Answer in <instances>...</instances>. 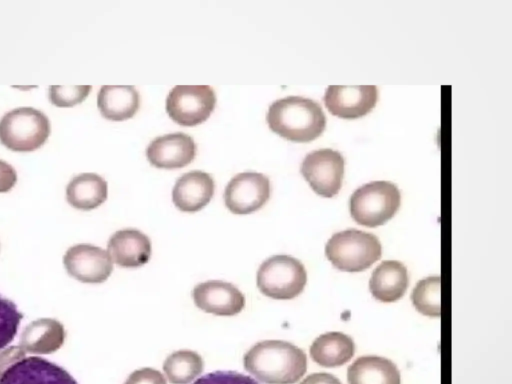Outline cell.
<instances>
[{"label":"cell","instance_id":"cell-1","mask_svg":"<svg viewBox=\"0 0 512 384\" xmlns=\"http://www.w3.org/2000/svg\"><path fill=\"white\" fill-rule=\"evenodd\" d=\"M244 368L266 384H294L307 369L306 354L283 340H264L254 344L244 355Z\"/></svg>","mask_w":512,"mask_h":384},{"label":"cell","instance_id":"cell-2","mask_svg":"<svg viewBox=\"0 0 512 384\" xmlns=\"http://www.w3.org/2000/svg\"><path fill=\"white\" fill-rule=\"evenodd\" d=\"M266 121L273 132L299 143L316 139L326 127V116L320 104L301 96L274 101L268 108Z\"/></svg>","mask_w":512,"mask_h":384},{"label":"cell","instance_id":"cell-3","mask_svg":"<svg viewBox=\"0 0 512 384\" xmlns=\"http://www.w3.org/2000/svg\"><path fill=\"white\" fill-rule=\"evenodd\" d=\"M325 254L337 269L360 272L381 258L382 248L375 235L348 229L334 234L328 240Z\"/></svg>","mask_w":512,"mask_h":384},{"label":"cell","instance_id":"cell-4","mask_svg":"<svg viewBox=\"0 0 512 384\" xmlns=\"http://www.w3.org/2000/svg\"><path fill=\"white\" fill-rule=\"evenodd\" d=\"M48 117L33 107H18L0 120V142L15 152H32L40 148L50 135Z\"/></svg>","mask_w":512,"mask_h":384},{"label":"cell","instance_id":"cell-5","mask_svg":"<svg viewBox=\"0 0 512 384\" xmlns=\"http://www.w3.org/2000/svg\"><path fill=\"white\" fill-rule=\"evenodd\" d=\"M398 187L389 181L364 184L350 198L353 219L366 227H377L391 219L400 207Z\"/></svg>","mask_w":512,"mask_h":384},{"label":"cell","instance_id":"cell-6","mask_svg":"<svg viewBox=\"0 0 512 384\" xmlns=\"http://www.w3.org/2000/svg\"><path fill=\"white\" fill-rule=\"evenodd\" d=\"M256 280L258 289L265 296L287 300L303 291L307 273L298 259L288 255H275L261 263Z\"/></svg>","mask_w":512,"mask_h":384},{"label":"cell","instance_id":"cell-7","mask_svg":"<svg viewBox=\"0 0 512 384\" xmlns=\"http://www.w3.org/2000/svg\"><path fill=\"white\" fill-rule=\"evenodd\" d=\"M216 94L209 85H177L166 98L169 117L182 126H196L209 118Z\"/></svg>","mask_w":512,"mask_h":384},{"label":"cell","instance_id":"cell-8","mask_svg":"<svg viewBox=\"0 0 512 384\" xmlns=\"http://www.w3.org/2000/svg\"><path fill=\"white\" fill-rule=\"evenodd\" d=\"M345 160L340 152L324 148L310 152L301 164V174L318 195H336L342 186Z\"/></svg>","mask_w":512,"mask_h":384},{"label":"cell","instance_id":"cell-9","mask_svg":"<svg viewBox=\"0 0 512 384\" xmlns=\"http://www.w3.org/2000/svg\"><path fill=\"white\" fill-rule=\"evenodd\" d=\"M270 192V180L266 175L242 172L228 182L224 191V202L234 214H249L263 207L270 197Z\"/></svg>","mask_w":512,"mask_h":384},{"label":"cell","instance_id":"cell-10","mask_svg":"<svg viewBox=\"0 0 512 384\" xmlns=\"http://www.w3.org/2000/svg\"><path fill=\"white\" fill-rule=\"evenodd\" d=\"M67 273L83 283H102L113 271V263L107 251L91 244L70 247L63 256Z\"/></svg>","mask_w":512,"mask_h":384},{"label":"cell","instance_id":"cell-11","mask_svg":"<svg viewBox=\"0 0 512 384\" xmlns=\"http://www.w3.org/2000/svg\"><path fill=\"white\" fill-rule=\"evenodd\" d=\"M328 111L343 119H356L368 114L376 105L375 85H330L324 95Z\"/></svg>","mask_w":512,"mask_h":384},{"label":"cell","instance_id":"cell-12","mask_svg":"<svg viewBox=\"0 0 512 384\" xmlns=\"http://www.w3.org/2000/svg\"><path fill=\"white\" fill-rule=\"evenodd\" d=\"M192 297L195 305L207 313L218 316H233L245 306L244 294L232 283L208 280L197 284Z\"/></svg>","mask_w":512,"mask_h":384},{"label":"cell","instance_id":"cell-13","mask_svg":"<svg viewBox=\"0 0 512 384\" xmlns=\"http://www.w3.org/2000/svg\"><path fill=\"white\" fill-rule=\"evenodd\" d=\"M0 384H78L61 366L41 357H28L13 364Z\"/></svg>","mask_w":512,"mask_h":384},{"label":"cell","instance_id":"cell-14","mask_svg":"<svg viewBox=\"0 0 512 384\" xmlns=\"http://www.w3.org/2000/svg\"><path fill=\"white\" fill-rule=\"evenodd\" d=\"M196 149L191 136L176 132L154 138L146 148V157L157 168L178 169L193 161Z\"/></svg>","mask_w":512,"mask_h":384},{"label":"cell","instance_id":"cell-15","mask_svg":"<svg viewBox=\"0 0 512 384\" xmlns=\"http://www.w3.org/2000/svg\"><path fill=\"white\" fill-rule=\"evenodd\" d=\"M107 249L111 260L125 268L143 266L150 260L152 252L149 237L132 228L115 232L108 241Z\"/></svg>","mask_w":512,"mask_h":384},{"label":"cell","instance_id":"cell-16","mask_svg":"<svg viewBox=\"0 0 512 384\" xmlns=\"http://www.w3.org/2000/svg\"><path fill=\"white\" fill-rule=\"evenodd\" d=\"M214 190L215 183L210 174L192 170L176 180L172 190V201L183 212H196L210 202Z\"/></svg>","mask_w":512,"mask_h":384},{"label":"cell","instance_id":"cell-17","mask_svg":"<svg viewBox=\"0 0 512 384\" xmlns=\"http://www.w3.org/2000/svg\"><path fill=\"white\" fill-rule=\"evenodd\" d=\"M65 341V329L61 322L51 318L37 319L23 330L20 347L32 354H51Z\"/></svg>","mask_w":512,"mask_h":384},{"label":"cell","instance_id":"cell-18","mask_svg":"<svg viewBox=\"0 0 512 384\" xmlns=\"http://www.w3.org/2000/svg\"><path fill=\"white\" fill-rule=\"evenodd\" d=\"M140 105V95L134 86L103 85L97 96L101 115L111 121L132 118Z\"/></svg>","mask_w":512,"mask_h":384},{"label":"cell","instance_id":"cell-19","mask_svg":"<svg viewBox=\"0 0 512 384\" xmlns=\"http://www.w3.org/2000/svg\"><path fill=\"white\" fill-rule=\"evenodd\" d=\"M408 287V272L399 261L387 260L377 266L370 278L372 295L385 303L400 299Z\"/></svg>","mask_w":512,"mask_h":384},{"label":"cell","instance_id":"cell-20","mask_svg":"<svg viewBox=\"0 0 512 384\" xmlns=\"http://www.w3.org/2000/svg\"><path fill=\"white\" fill-rule=\"evenodd\" d=\"M347 379L349 384H401L397 366L379 356L357 358L348 367Z\"/></svg>","mask_w":512,"mask_h":384},{"label":"cell","instance_id":"cell-21","mask_svg":"<svg viewBox=\"0 0 512 384\" xmlns=\"http://www.w3.org/2000/svg\"><path fill=\"white\" fill-rule=\"evenodd\" d=\"M108 195L106 180L96 173L74 176L66 187L67 202L79 210H92L105 202Z\"/></svg>","mask_w":512,"mask_h":384},{"label":"cell","instance_id":"cell-22","mask_svg":"<svg viewBox=\"0 0 512 384\" xmlns=\"http://www.w3.org/2000/svg\"><path fill=\"white\" fill-rule=\"evenodd\" d=\"M352 338L341 332H328L317 337L310 347L314 362L324 367L341 366L354 355Z\"/></svg>","mask_w":512,"mask_h":384},{"label":"cell","instance_id":"cell-23","mask_svg":"<svg viewBox=\"0 0 512 384\" xmlns=\"http://www.w3.org/2000/svg\"><path fill=\"white\" fill-rule=\"evenodd\" d=\"M203 359L195 351L178 350L163 363V371L171 384H189L203 371Z\"/></svg>","mask_w":512,"mask_h":384},{"label":"cell","instance_id":"cell-24","mask_svg":"<svg viewBox=\"0 0 512 384\" xmlns=\"http://www.w3.org/2000/svg\"><path fill=\"white\" fill-rule=\"evenodd\" d=\"M412 302L422 314L440 316V277L431 276L420 280L413 289Z\"/></svg>","mask_w":512,"mask_h":384},{"label":"cell","instance_id":"cell-25","mask_svg":"<svg viewBox=\"0 0 512 384\" xmlns=\"http://www.w3.org/2000/svg\"><path fill=\"white\" fill-rule=\"evenodd\" d=\"M22 318L16 305L0 295V350L13 341Z\"/></svg>","mask_w":512,"mask_h":384},{"label":"cell","instance_id":"cell-26","mask_svg":"<svg viewBox=\"0 0 512 384\" xmlns=\"http://www.w3.org/2000/svg\"><path fill=\"white\" fill-rule=\"evenodd\" d=\"M90 85H52L49 87V100L57 107H73L83 102L91 91Z\"/></svg>","mask_w":512,"mask_h":384},{"label":"cell","instance_id":"cell-27","mask_svg":"<svg viewBox=\"0 0 512 384\" xmlns=\"http://www.w3.org/2000/svg\"><path fill=\"white\" fill-rule=\"evenodd\" d=\"M193 384H259L250 376L236 371H214L199 377Z\"/></svg>","mask_w":512,"mask_h":384},{"label":"cell","instance_id":"cell-28","mask_svg":"<svg viewBox=\"0 0 512 384\" xmlns=\"http://www.w3.org/2000/svg\"><path fill=\"white\" fill-rule=\"evenodd\" d=\"M124 384H167V382L160 371L144 367L133 371Z\"/></svg>","mask_w":512,"mask_h":384},{"label":"cell","instance_id":"cell-29","mask_svg":"<svg viewBox=\"0 0 512 384\" xmlns=\"http://www.w3.org/2000/svg\"><path fill=\"white\" fill-rule=\"evenodd\" d=\"M25 358V351L20 346H11L0 352V377L16 362Z\"/></svg>","mask_w":512,"mask_h":384},{"label":"cell","instance_id":"cell-30","mask_svg":"<svg viewBox=\"0 0 512 384\" xmlns=\"http://www.w3.org/2000/svg\"><path fill=\"white\" fill-rule=\"evenodd\" d=\"M17 181V173L12 165L0 160V193L11 190Z\"/></svg>","mask_w":512,"mask_h":384},{"label":"cell","instance_id":"cell-31","mask_svg":"<svg viewBox=\"0 0 512 384\" xmlns=\"http://www.w3.org/2000/svg\"><path fill=\"white\" fill-rule=\"evenodd\" d=\"M300 384H341V382L332 374L314 373L307 376Z\"/></svg>","mask_w":512,"mask_h":384}]
</instances>
